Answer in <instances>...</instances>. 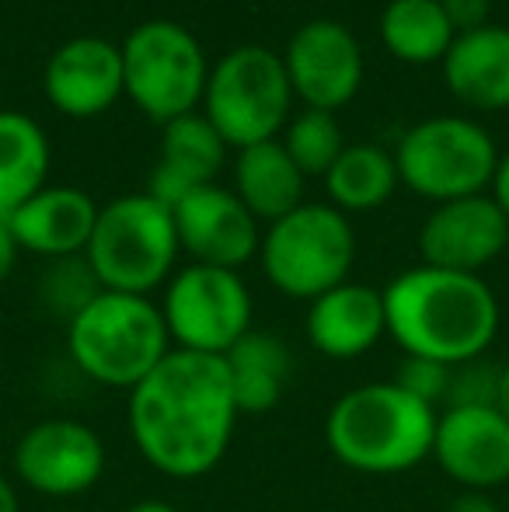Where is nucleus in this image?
Here are the masks:
<instances>
[{
	"instance_id": "f704fd0d",
	"label": "nucleus",
	"mask_w": 509,
	"mask_h": 512,
	"mask_svg": "<svg viewBox=\"0 0 509 512\" xmlns=\"http://www.w3.org/2000/svg\"><path fill=\"white\" fill-rule=\"evenodd\" d=\"M496 408L509 418V359L499 366V394H496Z\"/></svg>"
},
{
	"instance_id": "4be33fe9",
	"label": "nucleus",
	"mask_w": 509,
	"mask_h": 512,
	"mask_svg": "<svg viewBox=\"0 0 509 512\" xmlns=\"http://www.w3.org/2000/svg\"><path fill=\"white\" fill-rule=\"evenodd\" d=\"M224 366L241 415H265L283 401L293 377V352L279 335L252 328L224 356Z\"/></svg>"
},
{
	"instance_id": "c9c22d12",
	"label": "nucleus",
	"mask_w": 509,
	"mask_h": 512,
	"mask_svg": "<svg viewBox=\"0 0 509 512\" xmlns=\"http://www.w3.org/2000/svg\"><path fill=\"white\" fill-rule=\"evenodd\" d=\"M126 512H182V509L171 506V502H164V499H140V502H133Z\"/></svg>"
},
{
	"instance_id": "7ed1b4c3",
	"label": "nucleus",
	"mask_w": 509,
	"mask_h": 512,
	"mask_svg": "<svg viewBox=\"0 0 509 512\" xmlns=\"http://www.w3.org/2000/svg\"><path fill=\"white\" fill-rule=\"evenodd\" d=\"M440 411L394 380L349 387L325 415V446L356 474H405L433 457Z\"/></svg>"
},
{
	"instance_id": "aec40b11",
	"label": "nucleus",
	"mask_w": 509,
	"mask_h": 512,
	"mask_svg": "<svg viewBox=\"0 0 509 512\" xmlns=\"http://www.w3.org/2000/svg\"><path fill=\"white\" fill-rule=\"evenodd\" d=\"M443 81L464 105L482 112L509 108V28L482 25L457 32L443 56Z\"/></svg>"
},
{
	"instance_id": "b1692460",
	"label": "nucleus",
	"mask_w": 509,
	"mask_h": 512,
	"mask_svg": "<svg viewBox=\"0 0 509 512\" xmlns=\"http://www.w3.org/2000/svg\"><path fill=\"white\" fill-rule=\"evenodd\" d=\"M398 185L401 178H398L394 154H387L377 143L346 147L325 175L328 206H335L339 213H370V209H381L394 196Z\"/></svg>"
},
{
	"instance_id": "412c9836",
	"label": "nucleus",
	"mask_w": 509,
	"mask_h": 512,
	"mask_svg": "<svg viewBox=\"0 0 509 512\" xmlns=\"http://www.w3.org/2000/svg\"><path fill=\"white\" fill-rule=\"evenodd\" d=\"M300 168L279 140H265L238 150L234 161V196L248 206L258 223H276L297 206H304Z\"/></svg>"
},
{
	"instance_id": "cd10ccee",
	"label": "nucleus",
	"mask_w": 509,
	"mask_h": 512,
	"mask_svg": "<svg viewBox=\"0 0 509 512\" xmlns=\"http://www.w3.org/2000/svg\"><path fill=\"white\" fill-rule=\"evenodd\" d=\"M450 377H454V366L436 363V359H419V356H405L398 366V377H391L401 391H408L412 398L426 401L440 411V405H447L450 394Z\"/></svg>"
},
{
	"instance_id": "dca6fc26",
	"label": "nucleus",
	"mask_w": 509,
	"mask_h": 512,
	"mask_svg": "<svg viewBox=\"0 0 509 512\" xmlns=\"http://www.w3.org/2000/svg\"><path fill=\"white\" fill-rule=\"evenodd\" d=\"M42 91L56 112L95 119L126 95L123 46L102 35H77L53 49L42 74Z\"/></svg>"
},
{
	"instance_id": "1a4fd4ad",
	"label": "nucleus",
	"mask_w": 509,
	"mask_h": 512,
	"mask_svg": "<svg viewBox=\"0 0 509 512\" xmlns=\"http://www.w3.org/2000/svg\"><path fill=\"white\" fill-rule=\"evenodd\" d=\"M293 88L283 56L265 46H238L210 70L206 81V119L227 147H255L276 140L290 115Z\"/></svg>"
},
{
	"instance_id": "5701e85b",
	"label": "nucleus",
	"mask_w": 509,
	"mask_h": 512,
	"mask_svg": "<svg viewBox=\"0 0 509 512\" xmlns=\"http://www.w3.org/2000/svg\"><path fill=\"white\" fill-rule=\"evenodd\" d=\"M49 175V140L25 112H0V216H11Z\"/></svg>"
},
{
	"instance_id": "2eb2a0df",
	"label": "nucleus",
	"mask_w": 509,
	"mask_h": 512,
	"mask_svg": "<svg viewBox=\"0 0 509 512\" xmlns=\"http://www.w3.org/2000/svg\"><path fill=\"white\" fill-rule=\"evenodd\" d=\"M171 213H175L178 244L196 265L238 272L262 248L258 220L234 192L220 189V185L196 189L178 206H171Z\"/></svg>"
},
{
	"instance_id": "0eeeda50",
	"label": "nucleus",
	"mask_w": 509,
	"mask_h": 512,
	"mask_svg": "<svg viewBox=\"0 0 509 512\" xmlns=\"http://www.w3.org/2000/svg\"><path fill=\"white\" fill-rule=\"evenodd\" d=\"M394 164L405 189L440 206L464 196H482L496 178L499 150L478 122L436 115L401 136Z\"/></svg>"
},
{
	"instance_id": "2f4dec72",
	"label": "nucleus",
	"mask_w": 509,
	"mask_h": 512,
	"mask_svg": "<svg viewBox=\"0 0 509 512\" xmlns=\"http://www.w3.org/2000/svg\"><path fill=\"white\" fill-rule=\"evenodd\" d=\"M447 512H499V506L489 492H461Z\"/></svg>"
},
{
	"instance_id": "473e14b6",
	"label": "nucleus",
	"mask_w": 509,
	"mask_h": 512,
	"mask_svg": "<svg viewBox=\"0 0 509 512\" xmlns=\"http://www.w3.org/2000/svg\"><path fill=\"white\" fill-rule=\"evenodd\" d=\"M489 196L496 199V206L503 209V216L509 220V154L506 157H499V168H496V178H492V185H489Z\"/></svg>"
},
{
	"instance_id": "ddd939ff",
	"label": "nucleus",
	"mask_w": 509,
	"mask_h": 512,
	"mask_svg": "<svg viewBox=\"0 0 509 512\" xmlns=\"http://www.w3.org/2000/svg\"><path fill=\"white\" fill-rule=\"evenodd\" d=\"M293 98L318 112H339L363 84V49L339 21H307L293 32L283 53Z\"/></svg>"
},
{
	"instance_id": "9d476101",
	"label": "nucleus",
	"mask_w": 509,
	"mask_h": 512,
	"mask_svg": "<svg viewBox=\"0 0 509 512\" xmlns=\"http://www.w3.org/2000/svg\"><path fill=\"white\" fill-rule=\"evenodd\" d=\"M161 314L171 349L224 359L252 331V293L241 272L192 262L168 279Z\"/></svg>"
},
{
	"instance_id": "9b49d317",
	"label": "nucleus",
	"mask_w": 509,
	"mask_h": 512,
	"mask_svg": "<svg viewBox=\"0 0 509 512\" xmlns=\"http://www.w3.org/2000/svg\"><path fill=\"white\" fill-rule=\"evenodd\" d=\"M105 443L81 418H42L14 443V478L46 499L88 495L105 474Z\"/></svg>"
},
{
	"instance_id": "20e7f679",
	"label": "nucleus",
	"mask_w": 509,
	"mask_h": 512,
	"mask_svg": "<svg viewBox=\"0 0 509 512\" xmlns=\"http://www.w3.org/2000/svg\"><path fill=\"white\" fill-rule=\"evenodd\" d=\"M171 352L161 307L150 297L102 290L67 324V356L81 377L112 391H133Z\"/></svg>"
},
{
	"instance_id": "f3484780",
	"label": "nucleus",
	"mask_w": 509,
	"mask_h": 512,
	"mask_svg": "<svg viewBox=\"0 0 509 512\" xmlns=\"http://www.w3.org/2000/svg\"><path fill=\"white\" fill-rule=\"evenodd\" d=\"M307 342L325 359H360L387 335L384 293L363 283H342L307 307Z\"/></svg>"
},
{
	"instance_id": "39448f33",
	"label": "nucleus",
	"mask_w": 509,
	"mask_h": 512,
	"mask_svg": "<svg viewBox=\"0 0 509 512\" xmlns=\"http://www.w3.org/2000/svg\"><path fill=\"white\" fill-rule=\"evenodd\" d=\"M182 255L175 213L150 192H129L98 209L95 234L88 241V265L102 290L150 297L168 286Z\"/></svg>"
},
{
	"instance_id": "423d86ee",
	"label": "nucleus",
	"mask_w": 509,
	"mask_h": 512,
	"mask_svg": "<svg viewBox=\"0 0 509 512\" xmlns=\"http://www.w3.org/2000/svg\"><path fill=\"white\" fill-rule=\"evenodd\" d=\"M356 258V234L346 213L328 203H304L283 220L269 223L258 262L272 286L290 300H318L349 283Z\"/></svg>"
},
{
	"instance_id": "72a5a7b5",
	"label": "nucleus",
	"mask_w": 509,
	"mask_h": 512,
	"mask_svg": "<svg viewBox=\"0 0 509 512\" xmlns=\"http://www.w3.org/2000/svg\"><path fill=\"white\" fill-rule=\"evenodd\" d=\"M0 512H21L18 488H14V481L4 478V474H0Z\"/></svg>"
},
{
	"instance_id": "a878e982",
	"label": "nucleus",
	"mask_w": 509,
	"mask_h": 512,
	"mask_svg": "<svg viewBox=\"0 0 509 512\" xmlns=\"http://www.w3.org/2000/svg\"><path fill=\"white\" fill-rule=\"evenodd\" d=\"M283 147L304 178H325L328 168H332L342 150H346V140H342V126H339V119H335V112L304 108V112L286 126Z\"/></svg>"
},
{
	"instance_id": "6ab92c4d",
	"label": "nucleus",
	"mask_w": 509,
	"mask_h": 512,
	"mask_svg": "<svg viewBox=\"0 0 509 512\" xmlns=\"http://www.w3.org/2000/svg\"><path fill=\"white\" fill-rule=\"evenodd\" d=\"M227 161L224 136L213 129L206 115H182L168 122L161 133V154L150 171V196L164 206H178L196 189L217 185V175Z\"/></svg>"
},
{
	"instance_id": "a211bd4d",
	"label": "nucleus",
	"mask_w": 509,
	"mask_h": 512,
	"mask_svg": "<svg viewBox=\"0 0 509 512\" xmlns=\"http://www.w3.org/2000/svg\"><path fill=\"white\" fill-rule=\"evenodd\" d=\"M98 209L102 206L74 185H46L7 220H11L21 251L56 262V258H74L88 251Z\"/></svg>"
},
{
	"instance_id": "f257e3e1",
	"label": "nucleus",
	"mask_w": 509,
	"mask_h": 512,
	"mask_svg": "<svg viewBox=\"0 0 509 512\" xmlns=\"http://www.w3.org/2000/svg\"><path fill=\"white\" fill-rule=\"evenodd\" d=\"M238 418L224 359L185 349H171L126 401L133 446L157 474L175 481L210 474L231 450Z\"/></svg>"
},
{
	"instance_id": "c756f323",
	"label": "nucleus",
	"mask_w": 509,
	"mask_h": 512,
	"mask_svg": "<svg viewBox=\"0 0 509 512\" xmlns=\"http://www.w3.org/2000/svg\"><path fill=\"white\" fill-rule=\"evenodd\" d=\"M443 7H447L454 28H464V32L482 28L489 18V0H443Z\"/></svg>"
},
{
	"instance_id": "e433bc0d",
	"label": "nucleus",
	"mask_w": 509,
	"mask_h": 512,
	"mask_svg": "<svg viewBox=\"0 0 509 512\" xmlns=\"http://www.w3.org/2000/svg\"><path fill=\"white\" fill-rule=\"evenodd\" d=\"M56 512H84V509H56Z\"/></svg>"
},
{
	"instance_id": "7c9ffc66",
	"label": "nucleus",
	"mask_w": 509,
	"mask_h": 512,
	"mask_svg": "<svg viewBox=\"0 0 509 512\" xmlns=\"http://www.w3.org/2000/svg\"><path fill=\"white\" fill-rule=\"evenodd\" d=\"M18 255H21V244H18V237H14V230H11V220H7V216H0V283H4V279L14 272Z\"/></svg>"
},
{
	"instance_id": "bb28decb",
	"label": "nucleus",
	"mask_w": 509,
	"mask_h": 512,
	"mask_svg": "<svg viewBox=\"0 0 509 512\" xmlns=\"http://www.w3.org/2000/svg\"><path fill=\"white\" fill-rule=\"evenodd\" d=\"M98 293H102V283H98L95 269H91L84 255L56 258V262L46 265V272H42V279H39L42 310L63 324L74 321Z\"/></svg>"
},
{
	"instance_id": "f8f14e48",
	"label": "nucleus",
	"mask_w": 509,
	"mask_h": 512,
	"mask_svg": "<svg viewBox=\"0 0 509 512\" xmlns=\"http://www.w3.org/2000/svg\"><path fill=\"white\" fill-rule=\"evenodd\" d=\"M429 460L461 492L492 495L509 481V418L496 405L443 408Z\"/></svg>"
},
{
	"instance_id": "4468645a",
	"label": "nucleus",
	"mask_w": 509,
	"mask_h": 512,
	"mask_svg": "<svg viewBox=\"0 0 509 512\" xmlns=\"http://www.w3.org/2000/svg\"><path fill=\"white\" fill-rule=\"evenodd\" d=\"M509 244V220L492 196H464L440 203L419 230L422 265L482 276Z\"/></svg>"
},
{
	"instance_id": "c85d7f7f",
	"label": "nucleus",
	"mask_w": 509,
	"mask_h": 512,
	"mask_svg": "<svg viewBox=\"0 0 509 512\" xmlns=\"http://www.w3.org/2000/svg\"><path fill=\"white\" fill-rule=\"evenodd\" d=\"M499 394V366L489 359H471V363L454 366V377H450V405H496Z\"/></svg>"
},
{
	"instance_id": "f03ea898",
	"label": "nucleus",
	"mask_w": 509,
	"mask_h": 512,
	"mask_svg": "<svg viewBox=\"0 0 509 512\" xmlns=\"http://www.w3.org/2000/svg\"><path fill=\"white\" fill-rule=\"evenodd\" d=\"M387 335L405 356L461 366L499 335V300L482 276L415 265L384 286Z\"/></svg>"
},
{
	"instance_id": "393cba45",
	"label": "nucleus",
	"mask_w": 509,
	"mask_h": 512,
	"mask_svg": "<svg viewBox=\"0 0 509 512\" xmlns=\"http://www.w3.org/2000/svg\"><path fill=\"white\" fill-rule=\"evenodd\" d=\"M457 28L443 0H391L381 14V42L401 63H436L454 46Z\"/></svg>"
},
{
	"instance_id": "6e6552de",
	"label": "nucleus",
	"mask_w": 509,
	"mask_h": 512,
	"mask_svg": "<svg viewBox=\"0 0 509 512\" xmlns=\"http://www.w3.org/2000/svg\"><path fill=\"white\" fill-rule=\"evenodd\" d=\"M126 98L147 119L168 122L192 115L206 95L210 67L199 39L175 21H143L123 42Z\"/></svg>"
}]
</instances>
